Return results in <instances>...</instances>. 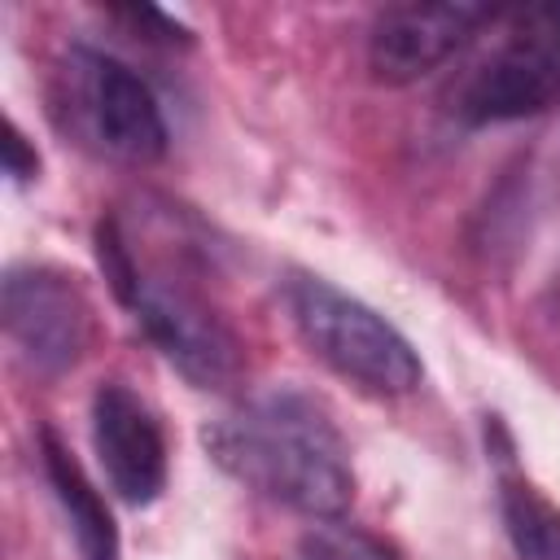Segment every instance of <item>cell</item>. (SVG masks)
Here are the masks:
<instances>
[{"mask_svg": "<svg viewBox=\"0 0 560 560\" xmlns=\"http://www.w3.org/2000/svg\"><path fill=\"white\" fill-rule=\"evenodd\" d=\"M206 446L241 486L311 521L341 516L354 499L350 446L332 416L302 389H262L206 424Z\"/></svg>", "mask_w": 560, "mask_h": 560, "instance_id": "obj_1", "label": "cell"}, {"mask_svg": "<svg viewBox=\"0 0 560 560\" xmlns=\"http://www.w3.org/2000/svg\"><path fill=\"white\" fill-rule=\"evenodd\" d=\"M96 254L105 267V280L114 293L136 311L149 341L166 354L171 368H179L197 389H228L241 376V341L228 328V319L179 276L171 271H144L122 241L118 223H101Z\"/></svg>", "mask_w": 560, "mask_h": 560, "instance_id": "obj_2", "label": "cell"}, {"mask_svg": "<svg viewBox=\"0 0 560 560\" xmlns=\"http://www.w3.org/2000/svg\"><path fill=\"white\" fill-rule=\"evenodd\" d=\"M57 122L88 149L114 162H158L166 153V122L149 83L109 52L70 48L52 79Z\"/></svg>", "mask_w": 560, "mask_h": 560, "instance_id": "obj_3", "label": "cell"}, {"mask_svg": "<svg viewBox=\"0 0 560 560\" xmlns=\"http://www.w3.org/2000/svg\"><path fill=\"white\" fill-rule=\"evenodd\" d=\"M284 302L302 341L359 389L389 398V394H411L420 385L424 368L411 341L368 302L341 293L319 276H293Z\"/></svg>", "mask_w": 560, "mask_h": 560, "instance_id": "obj_4", "label": "cell"}, {"mask_svg": "<svg viewBox=\"0 0 560 560\" xmlns=\"http://www.w3.org/2000/svg\"><path fill=\"white\" fill-rule=\"evenodd\" d=\"M490 48L459 83L455 109L468 122H512L560 96V0L494 9Z\"/></svg>", "mask_w": 560, "mask_h": 560, "instance_id": "obj_5", "label": "cell"}, {"mask_svg": "<svg viewBox=\"0 0 560 560\" xmlns=\"http://www.w3.org/2000/svg\"><path fill=\"white\" fill-rule=\"evenodd\" d=\"M4 332L39 376H57L83 359L92 306L70 276L52 267H13L4 276Z\"/></svg>", "mask_w": 560, "mask_h": 560, "instance_id": "obj_6", "label": "cell"}, {"mask_svg": "<svg viewBox=\"0 0 560 560\" xmlns=\"http://www.w3.org/2000/svg\"><path fill=\"white\" fill-rule=\"evenodd\" d=\"M494 4L468 0H407L385 4L368 35V66L381 83H416L446 66L481 26H490Z\"/></svg>", "mask_w": 560, "mask_h": 560, "instance_id": "obj_7", "label": "cell"}, {"mask_svg": "<svg viewBox=\"0 0 560 560\" xmlns=\"http://www.w3.org/2000/svg\"><path fill=\"white\" fill-rule=\"evenodd\" d=\"M92 442L101 468L122 503L144 508L166 486V442L149 402L122 381H105L92 394Z\"/></svg>", "mask_w": 560, "mask_h": 560, "instance_id": "obj_8", "label": "cell"}, {"mask_svg": "<svg viewBox=\"0 0 560 560\" xmlns=\"http://www.w3.org/2000/svg\"><path fill=\"white\" fill-rule=\"evenodd\" d=\"M39 451H44V472H48V486L70 521V534H74V547L83 560H118V529H114V516L101 499V490L88 481L83 464L61 446V438L52 429L39 433Z\"/></svg>", "mask_w": 560, "mask_h": 560, "instance_id": "obj_9", "label": "cell"}, {"mask_svg": "<svg viewBox=\"0 0 560 560\" xmlns=\"http://www.w3.org/2000/svg\"><path fill=\"white\" fill-rule=\"evenodd\" d=\"M503 525L521 560H560V516L525 481L503 486Z\"/></svg>", "mask_w": 560, "mask_h": 560, "instance_id": "obj_10", "label": "cell"}, {"mask_svg": "<svg viewBox=\"0 0 560 560\" xmlns=\"http://www.w3.org/2000/svg\"><path fill=\"white\" fill-rule=\"evenodd\" d=\"M298 560H398V551L385 538L346 525L341 516H328L298 538Z\"/></svg>", "mask_w": 560, "mask_h": 560, "instance_id": "obj_11", "label": "cell"}, {"mask_svg": "<svg viewBox=\"0 0 560 560\" xmlns=\"http://www.w3.org/2000/svg\"><path fill=\"white\" fill-rule=\"evenodd\" d=\"M4 136H9V140H4V166H9V175L22 184V179H31V175L39 171V158L26 149V140H22L18 122H9V127H4Z\"/></svg>", "mask_w": 560, "mask_h": 560, "instance_id": "obj_12", "label": "cell"}]
</instances>
